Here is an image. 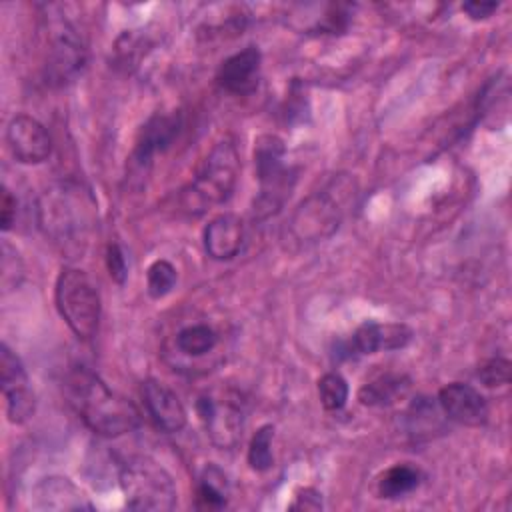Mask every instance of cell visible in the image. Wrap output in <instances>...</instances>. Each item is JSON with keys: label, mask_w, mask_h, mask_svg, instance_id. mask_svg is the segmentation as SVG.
Wrapping results in <instances>:
<instances>
[{"label": "cell", "mask_w": 512, "mask_h": 512, "mask_svg": "<svg viewBox=\"0 0 512 512\" xmlns=\"http://www.w3.org/2000/svg\"><path fill=\"white\" fill-rule=\"evenodd\" d=\"M68 404L94 434L116 438L140 426V410L126 396L112 390L96 372L76 366L64 380Z\"/></svg>", "instance_id": "6da1fadb"}, {"label": "cell", "mask_w": 512, "mask_h": 512, "mask_svg": "<svg viewBox=\"0 0 512 512\" xmlns=\"http://www.w3.org/2000/svg\"><path fill=\"white\" fill-rule=\"evenodd\" d=\"M96 204L88 190L76 182H58L38 198V226L64 254L78 256L94 228Z\"/></svg>", "instance_id": "7a4b0ae2"}, {"label": "cell", "mask_w": 512, "mask_h": 512, "mask_svg": "<svg viewBox=\"0 0 512 512\" xmlns=\"http://www.w3.org/2000/svg\"><path fill=\"white\" fill-rule=\"evenodd\" d=\"M240 156L232 138H222L212 146L196 168L194 178L180 190V206L190 216H200L224 204L238 182Z\"/></svg>", "instance_id": "3957f363"}, {"label": "cell", "mask_w": 512, "mask_h": 512, "mask_svg": "<svg viewBox=\"0 0 512 512\" xmlns=\"http://www.w3.org/2000/svg\"><path fill=\"white\" fill-rule=\"evenodd\" d=\"M350 194H354L352 178L336 176L324 188L304 198L286 224L290 242L310 246L328 240L342 224Z\"/></svg>", "instance_id": "277c9868"}, {"label": "cell", "mask_w": 512, "mask_h": 512, "mask_svg": "<svg viewBox=\"0 0 512 512\" xmlns=\"http://www.w3.org/2000/svg\"><path fill=\"white\" fill-rule=\"evenodd\" d=\"M254 168L260 188L252 214L258 220H268L284 208L296 184V170L286 164V144L280 136L262 134L256 138Z\"/></svg>", "instance_id": "5b68a950"}, {"label": "cell", "mask_w": 512, "mask_h": 512, "mask_svg": "<svg viewBox=\"0 0 512 512\" xmlns=\"http://www.w3.org/2000/svg\"><path fill=\"white\" fill-rule=\"evenodd\" d=\"M54 302L60 318L80 340H92L100 326L102 300L96 282L80 268L64 266L56 278Z\"/></svg>", "instance_id": "8992f818"}, {"label": "cell", "mask_w": 512, "mask_h": 512, "mask_svg": "<svg viewBox=\"0 0 512 512\" xmlns=\"http://www.w3.org/2000/svg\"><path fill=\"white\" fill-rule=\"evenodd\" d=\"M118 482L128 508L142 512L172 510L178 500L170 472L150 456H134L120 466Z\"/></svg>", "instance_id": "52a82bcc"}, {"label": "cell", "mask_w": 512, "mask_h": 512, "mask_svg": "<svg viewBox=\"0 0 512 512\" xmlns=\"http://www.w3.org/2000/svg\"><path fill=\"white\" fill-rule=\"evenodd\" d=\"M196 416L210 442L220 450H232L242 440L246 420V400L242 392L220 386L202 392L196 398Z\"/></svg>", "instance_id": "ba28073f"}, {"label": "cell", "mask_w": 512, "mask_h": 512, "mask_svg": "<svg viewBox=\"0 0 512 512\" xmlns=\"http://www.w3.org/2000/svg\"><path fill=\"white\" fill-rule=\"evenodd\" d=\"M88 50L80 32L64 18H48L46 22V54L44 76L54 86L74 82L86 68Z\"/></svg>", "instance_id": "9c48e42d"}, {"label": "cell", "mask_w": 512, "mask_h": 512, "mask_svg": "<svg viewBox=\"0 0 512 512\" xmlns=\"http://www.w3.org/2000/svg\"><path fill=\"white\" fill-rule=\"evenodd\" d=\"M0 386L8 420L12 424L28 422L36 412V394L22 360L6 342L0 346Z\"/></svg>", "instance_id": "30bf717a"}, {"label": "cell", "mask_w": 512, "mask_h": 512, "mask_svg": "<svg viewBox=\"0 0 512 512\" xmlns=\"http://www.w3.org/2000/svg\"><path fill=\"white\" fill-rule=\"evenodd\" d=\"M412 338L414 332L404 322H364L354 330L350 340L336 346L334 356L342 360L364 354L402 350L412 342Z\"/></svg>", "instance_id": "8fae6325"}, {"label": "cell", "mask_w": 512, "mask_h": 512, "mask_svg": "<svg viewBox=\"0 0 512 512\" xmlns=\"http://www.w3.org/2000/svg\"><path fill=\"white\" fill-rule=\"evenodd\" d=\"M6 144L20 164H42L52 154V138L42 122L28 114H16L6 126Z\"/></svg>", "instance_id": "7c38bea8"}, {"label": "cell", "mask_w": 512, "mask_h": 512, "mask_svg": "<svg viewBox=\"0 0 512 512\" xmlns=\"http://www.w3.org/2000/svg\"><path fill=\"white\" fill-rule=\"evenodd\" d=\"M438 406L448 420L462 426H482L488 420V402L472 384L450 382L442 386Z\"/></svg>", "instance_id": "4fadbf2b"}, {"label": "cell", "mask_w": 512, "mask_h": 512, "mask_svg": "<svg viewBox=\"0 0 512 512\" xmlns=\"http://www.w3.org/2000/svg\"><path fill=\"white\" fill-rule=\"evenodd\" d=\"M260 68H262V54L258 46H246L240 52L228 56L220 64L216 72V82L228 94L246 96L258 88Z\"/></svg>", "instance_id": "5bb4252c"}, {"label": "cell", "mask_w": 512, "mask_h": 512, "mask_svg": "<svg viewBox=\"0 0 512 512\" xmlns=\"http://www.w3.org/2000/svg\"><path fill=\"white\" fill-rule=\"evenodd\" d=\"M142 398L144 406L152 418V422L166 434L180 432L186 422L188 414L180 398L172 388H168L164 382L156 378H148L142 384Z\"/></svg>", "instance_id": "9a60e30c"}, {"label": "cell", "mask_w": 512, "mask_h": 512, "mask_svg": "<svg viewBox=\"0 0 512 512\" xmlns=\"http://www.w3.org/2000/svg\"><path fill=\"white\" fill-rule=\"evenodd\" d=\"M182 128V120L178 112L172 114H154L146 120V124L140 128V134L136 138L134 146V162L140 166H146L154 154L164 152L172 146V142L178 138Z\"/></svg>", "instance_id": "2e32d148"}, {"label": "cell", "mask_w": 512, "mask_h": 512, "mask_svg": "<svg viewBox=\"0 0 512 512\" xmlns=\"http://www.w3.org/2000/svg\"><path fill=\"white\" fill-rule=\"evenodd\" d=\"M204 250L212 260H232L244 246V222L236 214H218L212 218L204 232Z\"/></svg>", "instance_id": "e0dca14e"}, {"label": "cell", "mask_w": 512, "mask_h": 512, "mask_svg": "<svg viewBox=\"0 0 512 512\" xmlns=\"http://www.w3.org/2000/svg\"><path fill=\"white\" fill-rule=\"evenodd\" d=\"M34 506L40 510H90L92 504L84 492L66 476L42 478L34 488Z\"/></svg>", "instance_id": "ac0fdd59"}, {"label": "cell", "mask_w": 512, "mask_h": 512, "mask_svg": "<svg viewBox=\"0 0 512 512\" xmlns=\"http://www.w3.org/2000/svg\"><path fill=\"white\" fill-rule=\"evenodd\" d=\"M230 484L226 474L216 466L208 464L196 484V508L200 510H222L228 506Z\"/></svg>", "instance_id": "d6986e66"}, {"label": "cell", "mask_w": 512, "mask_h": 512, "mask_svg": "<svg viewBox=\"0 0 512 512\" xmlns=\"http://www.w3.org/2000/svg\"><path fill=\"white\" fill-rule=\"evenodd\" d=\"M422 482L420 468L402 462L384 470L378 478V496L384 500H398L414 492Z\"/></svg>", "instance_id": "ffe728a7"}, {"label": "cell", "mask_w": 512, "mask_h": 512, "mask_svg": "<svg viewBox=\"0 0 512 512\" xmlns=\"http://www.w3.org/2000/svg\"><path fill=\"white\" fill-rule=\"evenodd\" d=\"M410 388V380L404 374H384L358 390V400L364 406H386L402 398Z\"/></svg>", "instance_id": "44dd1931"}, {"label": "cell", "mask_w": 512, "mask_h": 512, "mask_svg": "<svg viewBox=\"0 0 512 512\" xmlns=\"http://www.w3.org/2000/svg\"><path fill=\"white\" fill-rule=\"evenodd\" d=\"M404 416H406L408 434H412L414 438H428L432 436V432L442 430L440 406L426 396L414 398Z\"/></svg>", "instance_id": "7402d4cb"}, {"label": "cell", "mask_w": 512, "mask_h": 512, "mask_svg": "<svg viewBox=\"0 0 512 512\" xmlns=\"http://www.w3.org/2000/svg\"><path fill=\"white\" fill-rule=\"evenodd\" d=\"M218 344V334L208 324H190L176 334V346L186 356H204Z\"/></svg>", "instance_id": "603a6c76"}, {"label": "cell", "mask_w": 512, "mask_h": 512, "mask_svg": "<svg viewBox=\"0 0 512 512\" xmlns=\"http://www.w3.org/2000/svg\"><path fill=\"white\" fill-rule=\"evenodd\" d=\"M272 442H274V426L272 424H262L252 434L246 460L254 472H266L272 468V464H274Z\"/></svg>", "instance_id": "cb8c5ba5"}, {"label": "cell", "mask_w": 512, "mask_h": 512, "mask_svg": "<svg viewBox=\"0 0 512 512\" xmlns=\"http://www.w3.org/2000/svg\"><path fill=\"white\" fill-rule=\"evenodd\" d=\"M350 396L348 382L342 374L338 372H326L318 380V398L324 410L328 412H338L346 406Z\"/></svg>", "instance_id": "d4e9b609"}, {"label": "cell", "mask_w": 512, "mask_h": 512, "mask_svg": "<svg viewBox=\"0 0 512 512\" xmlns=\"http://www.w3.org/2000/svg\"><path fill=\"white\" fill-rule=\"evenodd\" d=\"M176 280H178V272L174 264L164 258H158L146 270V292L150 298L160 300L174 290Z\"/></svg>", "instance_id": "484cf974"}, {"label": "cell", "mask_w": 512, "mask_h": 512, "mask_svg": "<svg viewBox=\"0 0 512 512\" xmlns=\"http://www.w3.org/2000/svg\"><path fill=\"white\" fill-rule=\"evenodd\" d=\"M510 360L494 356L484 360L478 370L476 376L480 378V382L488 388H496V386H506L510 382Z\"/></svg>", "instance_id": "4316f807"}, {"label": "cell", "mask_w": 512, "mask_h": 512, "mask_svg": "<svg viewBox=\"0 0 512 512\" xmlns=\"http://www.w3.org/2000/svg\"><path fill=\"white\" fill-rule=\"evenodd\" d=\"M350 10H352L350 4H332V6H328L326 14L314 26V30H320L324 34H342L348 28V22H350V14H352Z\"/></svg>", "instance_id": "83f0119b"}, {"label": "cell", "mask_w": 512, "mask_h": 512, "mask_svg": "<svg viewBox=\"0 0 512 512\" xmlns=\"http://www.w3.org/2000/svg\"><path fill=\"white\" fill-rule=\"evenodd\" d=\"M104 260H106V270L110 274V278L116 282V284H124L126 278H128V262H126V256H124V250L120 248L118 242H110L106 246V254H104Z\"/></svg>", "instance_id": "f1b7e54d"}, {"label": "cell", "mask_w": 512, "mask_h": 512, "mask_svg": "<svg viewBox=\"0 0 512 512\" xmlns=\"http://www.w3.org/2000/svg\"><path fill=\"white\" fill-rule=\"evenodd\" d=\"M322 508V494L316 488H300L294 494V502L290 504V510H320Z\"/></svg>", "instance_id": "f546056e"}, {"label": "cell", "mask_w": 512, "mask_h": 512, "mask_svg": "<svg viewBox=\"0 0 512 512\" xmlns=\"http://www.w3.org/2000/svg\"><path fill=\"white\" fill-rule=\"evenodd\" d=\"M498 2L492 0H472V2H464L462 4V12L470 18V20H486L490 18L496 10H498Z\"/></svg>", "instance_id": "4dcf8cb0"}, {"label": "cell", "mask_w": 512, "mask_h": 512, "mask_svg": "<svg viewBox=\"0 0 512 512\" xmlns=\"http://www.w3.org/2000/svg\"><path fill=\"white\" fill-rule=\"evenodd\" d=\"M16 222V198L12 196V192L8 188H4L2 192V214H0V224H2V232H8Z\"/></svg>", "instance_id": "1f68e13d"}]
</instances>
